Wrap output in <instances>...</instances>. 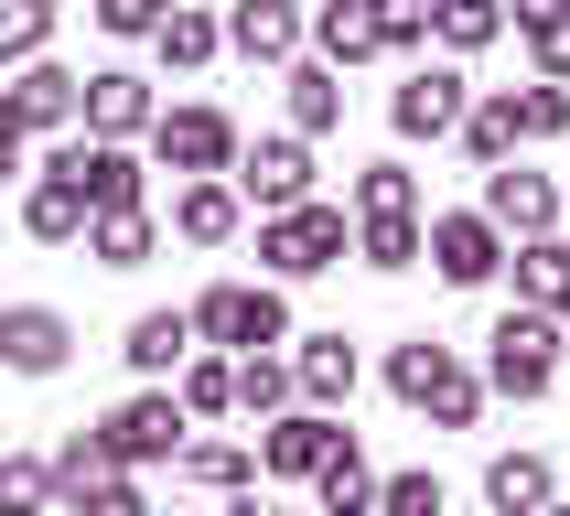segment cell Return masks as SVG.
Masks as SVG:
<instances>
[{"mask_svg":"<svg viewBox=\"0 0 570 516\" xmlns=\"http://www.w3.org/2000/svg\"><path fill=\"white\" fill-rule=\"evenodd\" d=\"M387 398H399V409H431L442 430H474V419H484V377L442 345V334L387 345Z\"/></svg>","mask_w":570,"mask_h":516,"instance_id":"obj_1","label":"cell"},{"mask_svg":"<svg viewBox=\"0 0 570 516\" xmlns=\"http://www.w3.org/2000/svg\"><path fill=\"white\" fill-rule=\"evenodd\" d=\"M184 322H194V345H226V355H269V345H291V301H281V280H205L184 301Z\"/></svg>","mask_w":570,"mask_h":516,"instance_id":"obj_2","label":"cell"},{"mask_svg":"<svg viewBox=\"0 0 570 516\" xmlns=\"http://www.w3.org/2000/svg\"><path fill=\"white\" fill-rule=\"evenodd\" d=\"M560 322L549 312H528V301H517V312H495V334H484V387H495V398H549V387H560Z\"/></svg>","mask_w":570,"mask_h":516,"instance_id":"obj_3","label":"cell"},{"mask_svg":"<svg viewBox=\"0 0 570 516\" xmlns=\"http://www.w3.org/2000/svg\"><path fill=\"white\" fill-rule=\"evenodd\" d=\"M184 398L173 387H140V398H119V409L97 419V441L119 452V474H151V463H184Z\"/></svg>","mask_w":570,"mask_h":516,"instance_id":"obj_4","label":"cell"},{"mask_svg":"<svg viewBox=\"0 0 570 516\" xmlns=\"http://www.w3.org/2000/svg\"><path fill=\"white\" fill-rule=\"evenodd\" d=\"M355 248L345 205H291V216H258V258H269V280H313L334 258Z\"/></svg>","mask_w":570,"mask_h":516,"instance_id":"obj_5","label":"cell"},{"mask_svg":"<svg viewBox=\"0 0 570 516\" xmlns=\"http://www.w3.org/2000/svg\"><path fill=\"white\" fill-rule=\"evenodd\" d=\"M151 151H161V172H184V183H226L248 140H237L226 108H161V119H151Z\"/></svg>","mask_w":570,"mask_h":516,"instance_id":"obj_6","label":"cell"},{"mask_svg":"<svg viewBox=\"0 0 570 516\" xmlns=\"http://www.w3.org/2000/svg\"><path fill=\"white\" fill-rule=\"evenodd\" d=\"M55 506H76V516H140V484L119 474V452L97 441V430H65V452H55Z\"/></svg>","mask_w":570,"mask_h":516,"instance_id":"obj_7","label":"cell"},{"mask_svg":"<svg viewBox=\"0 0 570 516\" xmlns=\"http://www.w3.org/2000/svg\"><path fill=\"white\" fill-rule=\"evenodd\" d=\"M237 205H258V216H291V205H313V140H291V129H269V140H248L237 151Z\"/></svg>","mask_w":570,"mask_h":516,"instance_id":"obj_8","label":"cell"},{"mask_svg":"<svg viewBox=\"0 0 570 516\" xmlns=\"http://www.w3.org/2000/svg\"><path fill=\"white\" fill-rule=\"evenodd\" d=\"M463 108H474V87H463V64H410V87L387 97V119H399V140H452L463 129Z\"/></svg>","mask_w":570,"mask_h":516,"instance_id":"obj_9","label":"cell"},{"mask_svg":"<svg viewBox=\"0 0 570 516\" xmlns=\"http://www.w3.org/2000/svg\"><path fill=\"white\" fill-rule=\"evenodd\" d=\"M484 226H495V237H507V248H528V237H560V183H549V172H484V205H474Z\"/></svg>","mask_w":570,"mask_h":516,"instance_id":"obj_10","label":"cell"},{"mask_svg":"<svg viewBox=\"0 0 570 516\" xmlns=\"http://www.w3.org/2000/svg\"><path fill=\"white\" fill-rule=\"evenodd\" d=\"M43 172H65V183L87 194V216H129V205H140V161H129L119 140H65Z\"/></svg>","mask_w":570,"mask_h":516,"instance_id":"obj_11","label":"cell"},{"mask_svg":"<svg viewBox=\"0 0 570 516\" xmlns=\"http://www.w3.org/2000/svg\"><path fill=\"white\" fill-rule=\"evenodd\" d=\"M420 258H431L452 290H484L495 269H507V237H495L484 216H431V226H420Z\"/></svg>","mask_w":570,"mask_h":516,"instance_id":"obj_12","label":"cell"},{"mask_svg":"<svg viewBox=\"0 0 570 516\" xmlns=\"http://www.w3.org/2000/svg\"><path fill=\"white\" fill-rule=\"evenodd\" d=\"M65 355H76V322L55 301H11L0 312V366L11 377H65Z\"/></svg>","mask_w":570,"mask_h":516,"instance_id":"obj_13","label":"cell"},{"mask_svg":"<svg viewBox=\"0 0 570 516\" xmlns=\"http://www.w3.org/2000/svg\"><path fill=\"white\" fill-rule=\"evenodd\" d=\"M76 108H87V76H65V64H43V54H32L22 76H11V97H0V119L22 129V140L32 129H76Z\"/></svg>","mask_w":570,"mask_h":516,"instance_id":"obj_14","label":"cell"},{"mask_svg":"<svg viewBox=\"0 0 570 516\" xmlns=\"http://www.w3.org/2000/svg\"><path fill=\"white\" fill-rule=\"evenodd\" d=\"M76 119H87V140H119V151H129V140L161 119V108H151V76H129V64H97V76H87V108H76Z\"/></svg>","mask_w":570,"mask_h":516,"instance_id":"obj_15","label":"cell"},{"mask_svg":"<svg viewBox=\"0 0 570 516\" xmlns=\"http://www.w3.org/2000/svg\"><path fill=\"white\" fill-rule=\"evenodd\" d=\"M345 441V419L323 409H281L269 430H258V474H323V452Z\"/></svg>","mask_w":570,"mask_h":516,"instance_id":"obj_16","label":"cell"},{"mask_svg":"<svg viewBox=\"0 0 570 516\" xmlns=\"http://www.w3.org/2000/svg\"><path fill=\"white\" fill-rule=\"evenodd\" d=\"M226 43L248 64H291L302 54V0H237V11H226Z\"/></svg>","mask_w":570,"mask_h":516,"instance_id":"obj_17","label":"cell"},{"mask_svg":"<svg viewBox=\"0 0 570 516\" xmlns=\"http://www.w3.org/2000/svg\"><path fill=\"white\" fill-rule=\"evenodd\" d=\"M291 387H302V409L334 419V398H355V345H345V334H302V355H291Z\"/></svg>","mask_w":570,"mask_h":516,"instance_id":"obj_18","label":"cell"},{"mask_svg":"<svg viewBox=\"0 0 570 516\" xmlns=\"http://www.w3.org/2000/svg\"><path fill=\"white\" fill-rule=\"evenodd\" d=\"M484 506L495 516H539V506H560V474H549L539 452H495V463H484Z\"/></svg>","mask_w":570,"mask_h":516,"instance_id":"obj_19","label":"cell"},{"mask_svg":"<svg viewBox=\"0 0 570 516\" xmlns=\"http://www.w3.org/2000/svg\"><path fill=\"white\" fill-rule=\"evenodd\" d=\"M313 495H323V516H377V463L355 452V430H345V441H334V452H323Z\"/></svg>","mask_w":570,"mask_h":516,"instance_id":"obj_20","label":"cell"},{"mask_svg":"<svg viewBox=\"0 0 570 516\" xmlns=\"http://www.w3.org/2000/svg\"><path fill=\"white\" fill-rule=\"evenodd\" d=\"M22 226L43 237V248H76V237H87V194L65 183V172H32V194H22Z\"/></svg>","mask_w":570,"mask_h":516,"instance_id":"obj_21","label":"cell"},{"mask_svg":"<svg viewBox=\"0 0 570 516\" xmlns=\"http://www.w3.org/2000/svg\"><path fill=\"white\" fill-rule=\"evenodd\" d=\"M313 43H323V64L387 54V43H377V0H323V11H313Z\"/></svg>","mask_w":570,"mask_h":516,"instance_id":"obj_22","label":"cell"},{"mask_svg":"<svg viewBox=\"0 0 570 516\" xmlns=\"http://www.w3.org/2000/svg\"><path fill=\"white\" fill-rule=\"evenodd\" d=\"M237 216H248V205H237V183H184V194H173V237H194V248H226V237H237Z\"/></svg>","mask_w":570,"mask_h":516,"instance_id":"obj_23","label":"cell"},{"mask_svg":"<svg viewBox=\"0 0 570 516\" xmlns=\"http://www.w3.org/2000/svg\"><path fill=\"white\" fill-rule=\"evenodd\" d=\"M507 22L528 32V54H539L549 87H570V0H507Z\"/></svg>","mask_w":570,"mask_h":516,"instance_id":"obj_24","label":"cell"},{"mask_svg":"<svg viewBox=\"0 0 570 516\" xmlns=\"http://www.w3.org/2000/svg\"><path fill=\"white\" fill-rule=\"evenodd\" d=\"M119 355H129V377H173V366L194 355V322H184V312H140Z\"/></svg>","mask_w":570,"mask_h":516,"instance_id":"obj_25","label":"cell"},{"mask_svg":"<svg viewBox=\"0 0 570 516\" xmlns=\"http://www.w3.org/2000/svg\"><path fill=\"white\" fill-rule=\"evenodd\" d=\"M151 248H161L151 205H129V216H87V258H97V269H140Z\"/></svg>","mask_w":570,"mask_h":516,"instance_id":"obj_26","label":"cell"},{"mask_svg":"<svg viewBox=\"0 0 570 516\" xmlns=\"http://www.w3.org/2000/svg\"><path fill=\"white\" fill-rule=\"evenodd\" d=\"M281 87H291V140H313V129L345 119V76H334V64H291Z\"/></svg>","mask_w":570,"mask_h":516,"instance_id":"obj_27","label":"cell"},{"mask_svg":"<svg viewBox=\"0 0 570 516\" xmlns=\"http://www.w3.org/2000/svg\"><path fill=\"white\" fill-rule=\"evenodd\" d=\"M452 140H463V151H474L484 172H507V161H517V97H474Z\"/></svg>","mask_w":570,"mask_h":516,"instance_id":"obj_28","label":"cell"},{"mask_svg":"<svg viewBox=\"0 0 570 516\" xmlns=\"http://www.w3.org/2000/svg\"><path fill=\"white\" fill-rule=\"evenodd\" d=\"M151 43H161V64H173V76H194V64H216V54H226V22L184 0V11H173V22H161Z\"/></svg>","mask_w":570,"mask_h":516,"instance_id":"obj_29","label":"cell"},{"mask_svg":"<svg viewBox=\"0 0 570 516\" xmlns=\"http://www.w3.org/2000/svg\"><path fill=\"white\" fill-rule=\"evenodd\" d=\"M517 258V290H528V312H560V290H570V237H528Z\"/></svg>","mask_w":570,"mask_h":516,"instance_id":"obj_30","label":"cell"},{"mask_svg":"<svg viewBox=\"0 0 570 516\" xmlns=\"http://www.w3.org/2000/svg\"><path fill=\"white\" fill-rule=\"evenodd\" d=\"M377 216H420V172L410 161H366V172H355V226H377Z\"/></svg>","mask_w":570,"mask_h":516,"instance_id":"obj_31","label":"cell"},{"mask_svg":"<svg viewBox=\"0 0 570 516\" xmlns=\"http://www.w3.org/2000/svg\"><path fill=\"white\" fill-rule=\"evenodd\" d=\"M431 32H442V54L463 64V54H484V43L507 32V11H495V0H431Z\"/></svg>","mask_w":570,"mask_h":516,"instance_id":"obj_32","label":"cell"},{"mask_svg":"<svg viewBox=\"0 0 570 516\" xmlns=\"http://www.w3.org/2000/svg\"><path fill=\"white\" fill-rule=\"evenodd\" d=\"M184 484H205V495H258V463L237 441H184Z\"/></svg>","mask_w":570,"mask_h":516,"instance_id":"obj_33","label":"cell"},{"mask_svg":"<svg viewBox=\"0 0 570 516\" xmlns=\"http://www.w3.org/2000/svg\"><path fill=\"white\" fill-rule=\"evenodd\" d=\"M302 387H291V355H237V409L248 419H281Z\"/></svg>","mask_w":570,"mask_h":516,"instance_id":"obj_34","label":"cell"},{"mask_svg":"<svg viewBox=\"0 0 570 516\" xmlns=\"http://www.w3.org/2000/svg\"><path fill=\"white\" fill-rule=\"evenodd\" d=\"M237 409V355H184V419H226Z\"/></svg>","mask_w":570,"mask_h":516,"instance_id":"obj_35","label":"cell"},{"mask_svg":"<svg viewBox=\"0 0 570 516\" xmlns=\"http://www.w3.org/2000/svg\"><path fill=\"white\" fill-rule=\"evenodd\" d=\"M55 43V0H0V64H32Z\"/></svg>","mask_w":570,"mask_h":516,"instance_id":"obj_36","label":"cell"},{"mask_svg":"<svg viewBox=\"0 0 570 516\" xmlns=\"http://www.w3.org/2000/svg\"><path fill=\"white\" fill-rule=\"evenodd\" d=\"M43 506H55V463L0 452V516H43Z\"/></svg>","mask_w":570,"mask_h":516,"instance_id":"obj_37","label":"cell"},{"mask_svg":"<svg viewBox=\"0 0 570 516\" xmlns=\"http://www.w3.org/2000/svg\"><path fill=\"white\" fill-rule=\"evenodd\" d=\"M355 258H366V269H420V216H377V226H355Z\"/></svg>","mask_w":570,"mask_h":516,"instance_id":"obj_38","label":"cell"},{"mask_svg":"<svg viewBox=\"0 0 570 516\" xmlns=\"http://www.w3.org/2000/svg\"><path fill=\"white\" fill-rule=\"evenodd\" d=\"M517 97V140H560V129H570V87H549V76H539V87H507Z\"/></svg>","mask_w":570,"mask_h":516,"instance_id":"obj_39","label":"cell"},{"mask_svg":"<svg viewBox=\"0 0 570 516\" xmlns=\"http://www.w3.org/2000/svg\"><path fill=\"white\" fill-rule=\"evenodd\" d=\"M377 516H442V474H377Z\"/></svg>","mask_w":570,"mask_h":516,"instance_id":"obj_40","label":"cell"},{"mask_svg":"<svg viewBox=\"0 0 570 516\" xmlns=\"http://www.w3.org/2000/svg\"><path fill=\"white\" fill-rule=\"evenodd\" d=\"M377 43L387 54H420L431 43V0H377Z\"/></svg>","mask_w":570,"mask_h":516,"instance_id":"obj_41","label":"cell"},{"mask_svg":"<svg viewBox=\"0 0 570 516\" xmlns=\"http://www.w3.org/2000/svg\"><path fill=\"white\" fill-rule=\"evenodd\" d=\"M87 11H97V32H161L184 0H87Z\"/></svg>","mask_w":570,"mask_h":516,"instance_id":"obj_42","label":"cell"},{"mask_svg":"<svg viewBox=\"0 0 570 516\" xmlns=\"http://www.w3.org/2000/svg\"><path fill=\"white\" fill-rule=\"evenodd\" d=\"M0 183H22V129L0 119Z\"/></svg>","mask_w":570,"mask_h":516,"instance_id":"obj_43","label":"cell"},{"mask_svg":"<svg viewBox=\"0 0 570 516\" xmlns=\"http://www.w3.org/2000/svg\"><path fill=\"white\" fill-rule=\"evenodd\" d=\"M237 516H281V506H258V495H237Z\"/></svg>","mask_w":570,"mask_h":516,"instance_id":"obj_44","label":"cell"},{"mask_svg":"<svg viewBox=\"0 0 570 516\" xmlns=\"http://www.w3.org/2000/svg\"><path fill=\"white\" fill-rule=\"evenodd\" d=\"M549 322H560V334H570V290H560V312H549Z\"/></svg>","mask_w":570,"mask_h":516,"instance_id":"obj_45","label":"cell"},{"mask_svg":"<svg viewBox=\"0 0 570 516\" xmlns=\"http://www.w3.org/2000/svg\"><path fill=\"white\" fill-rule=\"evenodd\" d=\"M539 516H570V506H539Z\"/></svg>","mask_w":570,"mask_h":516,"instance_id":"obj_46","label":"cell"},{"mask_svg":"<svg viewBox=\"0 0 570 516\" xmlns=\"http://www.w3.org/2000/svg\"><path fill=\"white\" fill-rule=\"evenodd\" d=\"M495 11H507V0H495Z\"/></svg>","mask_w":570,"mask_h":516,"instance_id":"obj_47","label":"cell"},{"mask_svg":"<svg viewBox=\"0 0 570 516\" xmlns=\"http://www.w3.org/2000/svg\"><path fill=\"white\" fill-rule=\"evenodd\" d=\"M140 516H151V506H140Z\"/></svg>","mask_w":570,"mask_h":516,"instance_id":"obj_48","label":"cell"}]
</instances>
